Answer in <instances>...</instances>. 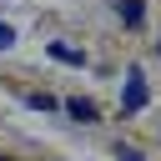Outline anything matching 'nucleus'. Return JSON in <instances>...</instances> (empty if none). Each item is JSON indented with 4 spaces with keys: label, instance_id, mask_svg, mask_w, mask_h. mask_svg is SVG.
<instances>
[{
    "label": "nucleus",
    "instance_id": "f257e3e1",
    "mask_svg": "<svg viewBox=\"0 0 161 161\" xmlns=\"http://www.w3.org/2000/svg\"><path fill=\"white\" fill-rule=\"evenodd\" d=\"M146 101H151V91H146V75H141V70H131V75H126L121 111H146Z\"/></svg>",
    "mask_w": 161,
    "mask_h": 161
},
{
    "label": "nucleus",
    "instance_id": "f03ea898",
    "mask_svg": "<svg viewBox=\"0 0 161 161\" xmlns=\"http://www.w3.org/2000/svg\"><path fill=\"white\" fill-rule=\"evenodd\" d=\"M116 15H121L131 30H136V25L146 20V0H116Z\"/></svg>",
    "mask_w": 161,
    "mask_h": 161
},
{
    "label": "nucleus",
    "instance_id": "7ed1b4c3",
    "mask_svg": "<svg viewBox=\"0 0 161 161\" xmlns=\"http://www.w3.org/2000/svg\"><path fill=\"white\" fill-rule=\"evenodd\" d=\"M45 50H50L60 65H86V50H75V45H60V40H50Z\"/></svg>",
    "mask_w": 161,
    "mask_h": 161
},
{
    "label": "nucleus",
    "instance_id": "20e7f679",
    "mask_svg": "<svg viewBox=\"0 0 161 161\" xmlns=\"http://www.w3.org/2000/svg\"><path fill=\"white\" fill-rule=\"evenodd\" d=\"M65 111H70V121H96V101H86V96H70Z\"/></svg>",
    "mask_w": 161,
    "mask_h": 161
},
{
    "label": "nucleus",
    "instance_id": "39448f33",
    "mask_svg": "<svg viewBox=\"0 0 161 161\" xmlns=\"http://www.w3.org/2000/svg\"><path fill=\"white\" fill-rule=\"evenodd\" d=\"M10 45H15V30H10L5 20H0V50H10Z\"/></svg>",
    "mask_w": 161,
    "mask_h": 161
},
{
    "label": "nucleus",
    "instance_id": "423d86ee",
    "mask_svg": "<svg viewBox=\"0 0 161 161\" xmlns=\"http://www.w3.org/2000/svg\"><path fill=\"white\" fill-rule=\"evenodd\" d=\"M116 156H121V161H141V151H136V146H116Z\"/></svg>",
    "mask_w": 161,
    "mask_h": 161
},
{
    "label": "nucleus",
    "instance_id": "0eeeda50",
    "mask_svg": "<svg viewBox=\"0 0 161 161\" xmlns=\"http://www.w3.org/2000/svg\"><path fill=\"white\" fill-rule=\"evenodd\" d=\"M0 161H5V156H0Z\"/></svg>",
    "mask_w": 161,
    "mask_h": 161
}]
</instances>
